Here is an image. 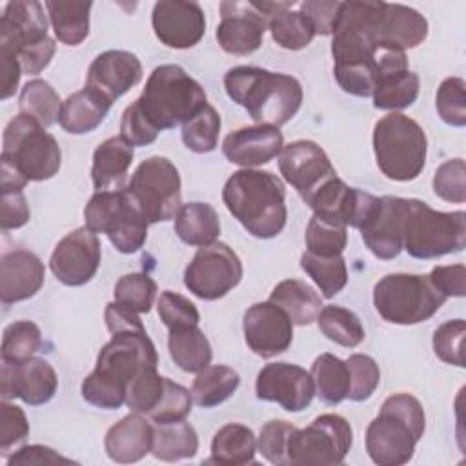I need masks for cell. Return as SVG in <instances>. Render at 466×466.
<instances>
[{
  "label": "cell",
  "mask_w": 466,
  "mask_h": 466,
  "mask_svg": "<svg viewBox=\"0 0 466 466\" xmlns=\"http://www.w3.org/2000/svg\"><path fill=\"white\" fill-rule=\"evenodd\" d=\"M222 200L244 229L257 238H273L286 226V189L271 171L251 167L235 171L224 184Z\"/></svg>",
  "instance_id": "cell-1"
},
{
  "label": "cell",
  "mask_w": 466,
  "mask_h": 466,
  "mask_svg": "<svg viewBox=\"0 0 466 466\" xmlns=\"http://www.w3.org/2000/svg\"><path fill=\"white\" fill-rule=\"evenodd\" d=\"M228 96L242 106L257 124L280 127L288 124L302 104L300 82L284 73L255 66H237L224 75Z\"/></svg>",
  "instance_id": "cell-2"
},
{
  "label": "cell",
  "mask_w": 466,
  "mask_h": 466,
  "mask_svg": "<svg viewBox=\"0 0 466 466\" xmlns=\"http://www.w3.org/2000/svg\"><path fill=\"white\" fill-rule=\"evenodd\" d=\"M426 430L424 408L410 393L388 397L366 430V451L379 466H400L411 461L415 444Z\"/></svg>",
  "instance_id": "cell-3"
},
{
  "label": "cell",
  "mask_w": 466,
  "mask_h": 466,
  "mask_svg": "<svg viewBox=\"0 0 466 466\" xmlns=\"http://www.w3.org/2000/svg\"><path fill=\"white\" fill-rule=\"evenodd\" d=\"M137 102L151 124L162 131L195 116L208 104V96L204 87L180 66L162 64L151 71Z\"/></svg>",
  "instance_id": "cell-4"
},
{
  "label": "cell",
  "mask_w": 466,
  "mask_h": 466,
  "mask_svg": "<svg viewBox=\"0 0 466 466\" xmlns=\"http://www.w3.org/2000/svg\"><path fill=\"white\" fill-rule=\"evenodd\" d=\"M373 151L379 169L388 178L415 180L426 164V133L413 118L390 113L373 127Z\"/></svg>",
  "instance_id": "cell-5"
},
{
  "label": "cell",
  "mask_w": 466,
  "mask_h": 466,
  "mask_svg": "<svg viewBox=\"0 0 466 466\" xmlns=\"http://www.w3.org/2000/svg\"><path fill=\"white\" fill-rule=\"evenodd\" d=\"M466 246V213L437 211L426 202L408 198L402 249L411 257L430 260L457 253Z\"/></svg>",
  "instance_id": "cell-6"
},
{
  "label": "cell",
  "mask_w": 466,
  "mask_h": 466,
  "mask_svg": "<svg viewBox=\"0 0 466 466\" xmlns=\"http://www.w3.org/2000/svg\"><path fill=\"white\" fill-rule=\"evenodd\" d=\"M446 302L428 275L391 273L373 288L377 313L390 324L411 326L433 317Z\"/></svg>",
  "instance_id": "cell-7"
},
{
  "label": "cell",
  "mask_w": 466,
  "mask_h": 466,
  "mask_svg": "<svg viewBox=\"0 0 466 466\" xmlns=\"http://www.w3.org/2000/svg\"><path fill=\"white\" fill-rule=\"evenodd\" d=\"M86 228L106 233L120 253L138 251L147 238V218L127 189L96 191L84 208Z\"/></svg>",
  "instance_id": "cell-8"
},
{
  "label": "cell",
  "mask_w": 466,
  "mask_h": 466,
  "mask_svg": "<svg viewBox=\"0 0 466 466\" xmlns=\"http://www.w3.org/2000/svg\"><path fill=\"white\" fill-rule=\"evenodd\" d=\"M2 157L9 158L33 182L53 178L62 164L56 138L25 115L15 116L5 126Z\"/></svg>",
  "instance_id": "cell-9"
},
{
  "label": "cell",
  "mask_w": 466,
  "mask_h": 466,
  "mask_svg": "<svg viewBox=\"0 0 466 466\" xmlns=\"http://www.w3.org/2000/svg\"><path fill=\"white\" fill-rule=\"evenodd\" d=\"M126 189L138 204L149 224L175 218L182 206L180 175L175 164L166 157L155 155L142 160L131 175Z\"/></svg>",
  "instance_id": "cell-10"
},
{
  "label": "cell",
  "mask_w": 466,
  "mask_h": 466,
  "mask_svg": "<svg viewBox=\"0 0 466 466\" xmlns=\"http://www.w3.org/2000/svg\"><path fill=\"white\" fill-rule=\"evenodd\" d=\"M353 444L350 422L337 413L319 415L309 426L295 428L288 442V466L340 464Z\"/></svg>",
  "instance_id": "cell-11"
},
{
  "label": "cell",
  "mask_w": 466,
  "mask_h": 466,
  "mask_svg": "<svg viewBox=\"0 0 466 466\" xmlns=\"http://www.w3.org/2000/svg\"><path fill=\"white\" fill-rule=\"evenodd\" d=\"M242 279L238 255L224 242L200 246L184 271L186 288L202 300H217Z\"/></svg>",
  "instance_id": "cell-12"
},
{
  "label": "cell",
  "mask_w": 466,
  "mask_h": 466,
  "mask_svg": "<svg viewBox=\"0 0 466 466\" xmlns=\"http://www.w3.org/2000/svg\"><path fill=\"white\" fill-rule=\"evenodd\" d=\"M408 213V198L375 197L366 211L360 226L366 248L382 260L395 258L402 251L404 220Z\"/></svg>",
  "instance_id": "cell-13"
},
{
  "label": "cell",
  "mask_w": 466,
  "mask_h": 466,
  "mask_svg": "<svg viewBox=\"0 0 466 466\" xmlns=\"http://www.w3.org/2000/svg\"><path fill=\"white\" fill-rule=\"evenodd\" d=\"M279 169L304 202H308L324 182L337 177L329 157L313 140H295L284 146L279 153Z\"/></svg>",
  "instance_id": "cell-14"
},
{
  "label": "cell",
  "mask_w": 466,
  "mask_h": 466,
  "mask_svg": "<svg viewBox=\"0 0 466 466\" xmlns=\"http://www.w3.org/2000/svg\"><path fill=\"white\" fill-rule=\"evenodd\" d=\"M100 266V240L91 229L76 228L53 249L49 268L66 286L87 284Z\"/></svg>",
  "instance_id": "cell-15"
},
{
  "label": "cell",
  "mask_w": 466,
  "mask_h": 466,
  "mask_svg": "<svg viewBox=\"0 0 466 466\" xmlns=\"http://www.w3.org/2000/svg\"><path fill=\"white\" fill-rule=\"evenodd\" d=\"M58 388V377L49 360L31 357L22 362L2 360L0 391L2 399H22L29 406L49 402Z\"/></svg>",
  "instance_id": "cell-16"
},
{
  "label": "cell",
  "mask_w": 466,
  "mask_h": 466,
  "mask_svg": "<svg viewBox=\"0 0 466 466\" xmlns=\"http://www.w3.org/2000/svg\"><path fill=\"white\" fill-rule=\"evenodd\" d=\"M370 33L377 47L406 51L426 40L428 20L413 7L377 2Z\"/></svg>",
  "instance_id": "cell-17"
},
{
  "label": "cell",
  "mask_w": 466,
  "mask_h": 466,
  "mask_svg": "<svg viewBox=\"0 0 466 466\" xmlns=\"http://www.w3.org/2000/svg\"><path fill=\"white\" fill-rule=\"evenodd\" d=\"M242 329L248 348L262 359L284 353L293 340V322L289 315L269 300L257 302L246 309Z\"/></svg>",
  "instance_id": "cell-18"
},
{
  "label": "cell",
  "mask_w": 466,
  "mask_h": 466,
  "mask_svg": "<svg viewBox=\"0 0 466 466\" xmlns=\"http://www.w3.org/2000/svg\"><path fill=\"white\" fill-rule=\"evenodd\" d=\"M255 391L260 400L277 402L286 411H302L311 404L315 386L304 368L289 362H271L258 371Z\"/></svg>",
  "instance_id": "cell-19"
},
{
  "label": "cell",
  "mask_w": 466,
  "mask_h": 466,
  "mask_svg": "<svg viewBox=\"0 0 466 466\" xmlns=\"http://www.w3.org/2000/svg\"><path fill=\"white\" fill-rule=\"evenodd\" d=\"M151 24L157 38L173 49L193 47L206 33V16L197 2L160 0L153 5Z\"/></svg>",
  "instance_id": "cell-20"
},
{
  "label": "cell",
  "mask_w": 466,
  "mask_h": 466,
  "mask_svg": "<svg viewBox=\"0 0 466 466\" xmlns=\"http://www.w3.org/2000/svg\"><path fill=\"white\" fill-rule=\"evenodd\" d=\"M266 16L253 2H222L217 40L229 55H249L262 46Z\"/></svg>",
  "instance_id": "cell-21"
},
{
  "label": "cell",
  "mask_w": 466,
  "mask_h": 466,
  "mask_svg": "<svg viewBox=\"0 0 466 466\" xmlns=\"http://www.w3.org/2000/svg\"><path fill=\"white\" fill-rule=\"evenodd\" d=\"M49 38L47 18L40 2L15 0L5 4L0 16V47H7L18 56Z\"/></svg>",
  "instance_id": "cell-22"
},
{
  "label": "cell",
  "mask_w": 466,
  "mask_h": 466,
  "mask_svg": "<svg viewBox=\"0 0 466 466\" xmlns=\"http://www.w3.org/2000/svg\"><path fill=\"white\" fill-rule=\"evenodd\" d=\"M142 78V64L137 55L122 49H109L95 56L86 75V87L115 102Z\"/></svg>",
  "instance_id": "cell-23"
},
{
  "label": "cell",
  "mask_w": 466,
  "mask_h": 466,
  "mask_svg": "<svg viewBox=\"0 0 466 466\" xmlns=\"http://www.w3.org/2000/svg\"><path fill=\"white\" fill-rule=\"evenodd\" d=\"M284 146L279 127L269 124L246 126L231 131L222 140L224 157L237 166L255 167L273 160Z\"/></svg>",
  "instance_id": "cell-24"
},
{
  "label": "cell",
  "mask_w": 466,
  "mask_h": 466,
  "mask_svg": "<svg viewBox=\"0 0 466 466\" xmlns=\"http://www.w3.org/2000/svg\"><path fill=\"white\" fill-rule=\"evenodd\" d=\"M46 268L27 249H11L0 260V299L2 304H15L35 297L44 286Z\"/></svg>",
  "instance_id": "cell-25"
},
{
  "label": "cell",
  "mask_w": 466,
  "mask_h": 466,
  "mask_svg": "<svg viewBox=\"0 0 466 466\" xmlns=\"http://www.w3.org/2000/svg\"><path fill=\"white\" fill-rule=\"evenodd\" d=\"M155 439V426L138 411H133L113 424L104 439L106 453L111 461L129 464L144 459Z\"/></svg>",
  "instance_id": "cell-26"
},
{
  "label": "cell",
  "mask_w": 466,
  "mask_h": 466,
  "mask_svg": "<svg viewBox=\"0 0 466 466\" xmlns=\"http://www.w3.org/2000/svg\"><path fill=\"white\" fill-rule=\"evenodd\" d=\"M255 7L266 16L268 29L273 40L289 51L304 49L311 44L315 29L308 16L293 9L297 2H253Z\"/></svg>",
  "instance_id": "cell-27"
},
{
  "label": "cell",
  "mask_w": 466,
  "mask_h": 466,
  "mask_svg": "<svg viewBox=\"0 0 466 466\" xmlns=\"http://www.w3.org/2000/svg\"><path fill=\"white\" fill-rule=\"evenodd\" d=\"M133 147L120 137H109L93 153L91 180L96 191L126 189L127 171L133 162Z\"/></svg>",
  "instance_id": "cell-28"
},
{
  "label": "cell",
  "mask_w": 466,
  "mask_h": 466,
  "mask_svg": "<svg viewBox=\"0 0 466 466\" xmlns=\"http://www.w3.org/2000/svg\"><path fill=\"white\" fill-rule=\"evenodd\" d=\"M113 102L91 87L75 91L62 102L58 124L71 135H86L96 129L109 113Z\"/></svg>",
  "instance_id": "cell-29"
},
{
  "label": "cell",
  "mask_w": 466,
  "mask_h": 466,
  "mask_svg": "<svg viewBox=\"0 0 466 466\" xmlns=\"http://www.w3.org/2000/svg\"><path fill=\"white\" fill-rule=\"evenodd\" d=\"M269 302L280 306L297 326L311 324L322 309L320 295L299 279H286L279 282L269 295Z\"/></svg>",
  "instance_id": "cell-30"
},
{
  "label": "cell",
  "mask_w": 466,
  "mask_h": 466,
  "mask_svg": "<svg viewBox=\"0 0 466 466\" xmlns=\"http://www.w3.org/2000/svg\"><path fill=\"white\" fill-rule=\"evenodd\" d=\"M175 233L189 246H208L220 235V218L208 202L182 204L175 217Z\"/></svg>",
  "instance_id": "cell-31"
},
{
  "label": "cell",
  "mask_w": 466,
  "mask_h": 466,
  "mask_svg": "<svg viewBox=\"0 0 466 466\" xmlns=\"http://www.w3.org/2000/svg\"><path fill=\"white\" fill-rule=\"evenodd\" d=\"M55 36L66 46H78L89 35L91 2L47 0L46 4Z\"/></svg>",
  "instance_id": "cell-32"
},
{
  "label": "cell",
  "mask_w": 466,
  "mask_h": 466,
  "mask_svg": "<svg viewBox=\"0 0 466 466\" xmlns=\"http://www.w3.org/2000/svg\"><path fill=\"white\" fill-rule=\"evenodd\" d=\"M167 350L173 362L187 373H198L209 366L213 357L211 344L198 326L169 329Z\"/></svg>",
  "instance_id": "cell-33"
},
{
  "label": "cell",
  "mask_w": 466,
  "mask_h": 466,
  "mask_svg": "<svg viewBox=\"0 0 466 466\" xmlns=\"http://www.w3.org/2000/svg\"><path fill=\"white\" fill-rule=\"evenodd\" d=\"M257 439L251 428L237 422L222 426L211 441V459L209 462L242 466L255 461Z\"/></svg>",
  "instance_id": "cell-34"
},
{
  "label": "cell",
  "mask_w": 466,
  "mask_h": 466,
  "mask_svg": "<svg viewBox=\"0 0 466 466\" xmlns=\"http://www.w3.org/2000/svg\"><path fill=\"white\" fill-rule=\"evenodd\" d=\"M309 375L313 379L315 393L322 402L335 406L348 399L351 375L346 360L331 353H322L313 360Z\"/></svg>",
  "instance_id": "cell-35"
},
{
  "label": "cell",
  "mask_w": 466,
  "mask_h": 466,
  "mask_svg": "<svg viewBox=\"0 0 466 466\" xmlns=\"http://www.w3.org/2000/svg\"><path fill=\"white\" fill-rule=\"evenodd\" d=\"M198 451V435L186 419L155 426L151 453L166 462L191 459Z\"/></svg>",
  "instance_id": "cell-36"
},
{
  "label": "cell",
  "mask_w": 466,
  "mask_h": 466,
  "mask_svg": "<svg viewBox=\"0 0 466 466\" xmlns=\"http://www.w3.org/2000/svg\"><path fill=\"white\" fill-rule=\"evenodd\" d=\"M240 377L238 373L222 364L206 366L197 373L191 386L193 400L202 408H213L228 400L238 388Z\"/></svg>",
  "instance_id": "cell-37"
},
{
  "label": "cell",
  "mask_w": 466,
  "mask_h": 466,
  "mask_svg": "<svg viewBox=\"0 0 466 466\" xmlns=\"http://www.w3.org/2000/svg\"><path fill=\"white\" fill-rule=\"evenodd\" d=\"M60 109H62V100L49 82L42 78H35L22 87L18 96L20 115L31 116L40 126L49 127L55 122H58Z\"/></svg>",
  "instance_id": "cell-38"
},
{
  "label": "cell",
  "mask_w": 466,
  "mask_h": 466,
  "mask_svg": "<svg viewBox=\"0 0 466 466\" xmlns=\"http://www.w3.org/2000/svg\"><path fill=\"white\" fill-rule=\"evenodd\" d=\"M317 324L326 339L344 348H355L366 337L360 319L342 306H324L317 315Z\"/></svg>",
  "instance_id": "cell-39"
},
{
  "label": "cell",
  "mask_w": 466,
  "mask_h": 466,
  "mask_svg": "<svg viewBox=\"0 0 466 466\" xmlns=\"http://www.w3.org/2000/svg\"><path fill=\"white\" fill-rule=\"evenodd\" d=\"M419 87V76L410 69L388 75L380 78L373 89V106L386 111L404 109L417 100Z\"/></svg>",
  "instance_id": "cell-40"
},
{
  "label": "cell",
  "mask_w": 466,
  "mask_h": 466,
  "mask_svg": "<svg viewBox=\"0 0 466 466\" xmlns=\"http://www.w3.org/2000/svg\"><path fill=\"white\" fill-rule=\"evenodd\" d=\"M300 268L313 279L326 299L335 297L348 284V268L342 255L320 257L304 251L300 257Z\"/></svg>",
  "instance_id": "cell-41"
},
{
  "label": "cell",
  "mask_w": 466,
  "mask_h": 466,
  "mask_svg": "<svg viewBox=\"0 0 466 466\" xmlns=\"http://www.w3.org/2000/svg\"><path fill=\"white\" fill-rule=\"evenodd\" d=\"M220 115L209 104H206L195 116L182 124V142L195 153H209L218 144Z\"/></svg>",
  "instance_id": "cell-42"
},
{
  "label": "cell",
  "mask_w": 466,
  "mask_h": 466,
  "mask_svg": "<svg viewBox=\"0 0 466 466\" xmlns=\"http://www.w3.org/2000/svg\"><path fill=\"white\" fill-rule=\"evenodd\" d=\"M42 346V331L31 320L11 322L2 335L0 355L7 362H22L31 359Z\"/></svg>",
  "instance_id": "cell-43"
},
{
  "label": "cell",
  "mask_w": 466,
  "mask_h": 466,
  "mask_svg": "<svg viewBox=\"0 0 466 466\" xmlns=\"http://www.w3.org/2000/svg\"><path fill=\"white\" fill-rule=\"evenodd\" d=\"M155 297L157 282L147 273H126L115 284V302L135 313H147Z\"/></svg>",
  "instance_id": "cell-44"
},
{
  "label": "cell",
  "mask_w": 466,
  "mask_h": 466,
  "mask_svg": "<svg viewBox=\"0 0 466 466\" xmlns=\"http://www.w3.org/2000/svg\"><path fill=\"white\" fill-rule=\"evenodd\" d=\"M306 251L320 257H335L342 255L346 244H348V233L346 226L335 224L329 220H324L317 215L311 217L306 228Z\"/></svg>",
  "instance_id": "cell-45"
},
{
  "label": "cell",
  "mask_w": 466,
  "mask_h": 466,
  "mask_svg": "<svg viewBox=\"0 0 466 466\" xmlns=\"http://www.w3.org/2000/svg\"><path fill=\"white\" fill-rule=\"evenodd\" d=\"M164 386H166V377H160L157 373V368H146L138 371L127 384V391H126L127 408L131 411L149 415L151 410L162 399Z\"/></svg>",
  "instance_id": "cell-46"
},
{
  "label": "cell",
  "mask_w": 466,
  "mask_h": 466,
  "mask_svg": "<svg viewBox=\"0 0 466 466\" xmlns=\"http://www.w3.org/2000/svg\"><path fill=\"white\" fill-rule=\"evenodd\" d=\"M435 107L442 122L448 126H466V84L461 76H450L441 82L435 96Z\"/></svg>",
  "instance_id": "cell-47"
},
{
  "label": "cell",
  "mask_w": 466,
  "mask_h": 466,
  "mask_svg": "<svg viewBox=\"0 0 466 466\" xmlns=\"http://www.w3.org/2000/svg\"><path fill=\"white\" fill-rule=\"evenodd\" d=\"M346 364L350 368V375H351V386H350V393L348 399L353 402H364L368 400L379 382H380V370L379 364L364 353H353L346 359Z\"/></svg>",
  "instance_id": "cell-48"
},
{
  "label": "cell",
  "mask_w": 466,
  "mask_h": 466,
  "mask_svg": "<svg viewBox=\"0 0 466 466\" xmlns=\"http://www.w3.org/2000/svg\"><path fill=\"white\" fill-rule=\"evenodd\" d=\"M191 404H193V395L189 393V390L166 377V386H164L162 399L151 410L149 417L157 424L177 422V420H182L189 415Z\"/></svg>",
  "instance_id": "cell-49"
},
{
  "label": "cell",
  "mask_w": 466,
  "mask_h": 466,
  "mask_svg": "<svg viewBox=\"0 0 466 466\" xmlns=\"http://www.w3.org/2000/svg\"><path fill=\"white\" fill-rule=\"evenodd\" d=\"M293 430L295 426L286 420H269L262 426L257 446L268 462L288 466V442Z\"/></svg>",
  "instance_id": "cell-50"
},
{
  "label": "cell",
  "mask_w": 466,
  "mask_h": 466,
  "mask_svg": "<svg viewBox=\"0 0 466 466\" xmlns=\"http://www.w3.org/2000/svg\"><path fill=\"white\" fill-rule=\"evenodd\" d=\"M157 308H158V317L167 329L198 326L200 315L197 306L180 293L162 291Z\"/></svg>",
  "instance_id": "cell-51"
},
{
  "label": "cell",
  "mask_w": 466,
  "mask_h": 466,
  "mask_svg": "<svg viewBox=\"0 0 466 466\" xmlns=\"http://www.w3.org/2000/svg\"><path fill=\"white\" fill-rule=\"evenodd\" d=\"M466 333V322L462 319H453L441 324L433 333V351L446 362L462 368V340Z\"/></svg>",
  "instance_id": "cell-52"
},
{
  "label": "cell",
  "mask_w": 466,
  "mask_h": 466,
  "mask_svg": "<svg viewBox=\"0 0 466 466\" xmlns=\"http://www.w3.org/2000/svg\"><path fill=\"white\" fill-rule=\"evenodd\" d=\"M464 160L451 158L442 162L435 175H433V191L446 202L462 204L466 200V187H464Z\"/></svg>",
  "instance_id": "cell-53"
},
{
  "label": "cell",
  "mask_w": 466,
  "mask_h": 466,
  "mask_svg": "<svg viewBox=\"0 0 466 466\" xmlns=\"http://www.w3.org/2000/svg\"><path fill=\"white\" fill-rule=\"evenodd\" d=\"M158 129L151 124V120L144 115L140 104L135 100L122 113L120 120V138L131 147L149 146L157 140Z\"/></svg>",
  "instance_id": "cell-54"
},
{
  "label": "cell",
  "mask_w": 466,
  "mask_h": 466,
  "mask_svg": "<svg viewBox=\"0 0 466 466\" xmlns=\"http://www.w3.org/2000/svg\"><path fill=\"white\" fill-rule=\"evenodd\" d=\"M80 391L86 402L104 410H116L126 402V390L95 371L84 379Z\"/></svg>",
  "instance_id": "cell-55"
},
{
  "label": "cell",
  "mask_w": 466,
  "mask_h": 466,
  "mask_svg": "<svg viewBox=\"0 0 466 466\" xmlns=\"http://www.w3.org/2000/svg\"><path fill=\"white\" fill-rule=\"evenodd\" d=\"M29 435V422L22 408L7 400L0 402V450L5 453L9 448L20 444Z\"/></svg>",
  "instance_id": "cell-56"
},
{
  "label": "cell",
  "mask_w": 466,
  "mask_h": 466,
  "mask_svg": "<svg viewBox=\"0 0 466 466\" xmlns=\"http://www.w3.org/2000/svg\"><path fill=\"white\" fill-rule=\"evenodd\" d=\"M31 217L25 195L22 189H2L0 197V226L4 231L18 229Z\"/></svg>",
  "instance_id": "cell-57"
},
{
  "label": "cell",
  "mask_w": 466,
  "mask_h": 466,
  "mask_svg": "<svg viewBox=\"0 0 466 466\" xmlns=\"http://www.w3.org/2000/svg\"><path fill=\"white\" fill-rule=\"evenodd\" d=\"M342 2H326V0H306L297 4L299 11L308 16L315 35H331L335 22L339 18Z\"/></svg>",
  "instance_id": "cell-58"
},
{
  "label": "cell",
  "mask_w": 466,
  "mask_h": 466,
  "mask_svg": "<svg viewBox=\"0 0 466 466\" xmlns=\"http://www.w3.org/2000/svg\"><path fill=\"white\" fill-rule=\"evenodd\" d=\"M431 284L439 293L448 297H464L466 295V268L464 264L451 266H435L428 275Z\"/></svg>",
  "instance_id": "cell-59"
},
{
  "label": "cell",
  "mask_w": 466,
  "mask_h": 466,
  "mask_svg": "<svg viewBox=\"0 0 466 466\" xmlns=\"http://www.w3.org/2000/svg\"><path fill=\"white\" fill-rule=\"evenodd\" d=\"M73 459H67L55 451L53 448L42 444H29L16 450L9 459L7 466H44V464H73Z\"/></svg>",
  "instance_id": "cell-60"
},
{
  "label": "cell",
  "mask_w": 466,
  "mask_h": 466,
  "mask_svg": "<svg viewBox=\"0 0 466 466\" xmlns=\"http://www.w3.org/2000/svg\"><path fill=\"white\" fill-rule=\"evenodd\" d=\"M0 69H2L0 98L7 100L9 96L15 95L20 82V75L24 73L18 56L7 47H0Z\"/></svg>",
  "instance_id": "cell-61"
},
{
  "label": "cell",
  "mask_w": 466,
  "mask_h": 466,
  "mask_svg": "<svg viewBox=\"0 0 466 466\" xmlns=\"http://www.w3.org/2000/svg\"><path fill=\"white\" fill-rule=\"evenodd\" d=\"M29 180L25 175L5 157H2V175H0V189H24Z\"/></svg>",
  "instance_id": "cell-62"
}]
</instances>
